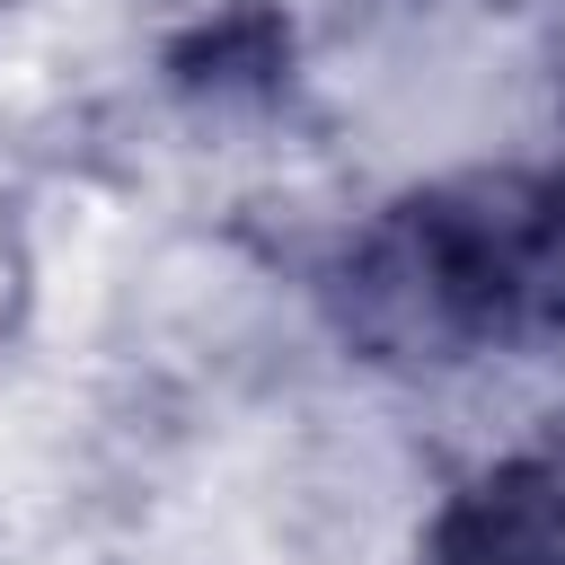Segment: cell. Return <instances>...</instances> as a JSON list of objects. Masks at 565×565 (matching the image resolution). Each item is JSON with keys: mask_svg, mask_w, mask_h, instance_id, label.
Masks as SVG:
<instances>
[{"mask_svg": "<svg viewBox=\"0 0 565 565\" xmlns=\"http://www.w3.org/2000/svg\"><path fill=\"white\" fill-rule=\"evenodd\" d=\"M556 247H565V185H556Z\"/></svg>", "mask_w": 565, "mask_h": 565, "instance_id": "3", "label": "cell"}, {"mask_svg": "<svg viewBox=\"0 0 565 565\" xmlns=\"http://www.w3.org/2000/svg\"><path fill=\"white\" fill-rule=\"evenodd\" d=\"M344 309L380 353L459 362L512 344L539 309H565L556 194L459 185L397 203L344 265Z\"/></svg>", "mask_w": 565, "mask_h": 565, "instance_id": "1", "label": "cell"}, {"mask_svg": "<svg viewBox=\"0 0 565 565\" xmlns=\"http://www.w3.org/2000/svg\"><path fill=\"white\" fill-rule=\"evenodd\" d=\"M433 565H565V450L494 468L441 521Z\"/></svg>", "mask_w": 565, "mask_h": 565, "instance_id": "2", "label": "cell"}]
</instances>
